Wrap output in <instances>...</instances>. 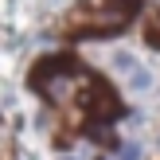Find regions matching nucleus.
Segmentation results:
<instances>
[{"mask_svg": "<svg viewBox=\"0 0 160 160\" xmlns=\"http://www.w3.org/2000/svg\"><path fill=\"white\" fill-rule=\"evenodd\" d=\"M113 67H121L125 74H133V70H137V59H133L129 51H117V55H113Z\"/></svg>", "mask_w": 160, "mask_h": 160, "instance_id": "nucleus-1", "label": "nucleus"}, {"mask_svg": "<svg viewBox=\"0 0 160 160\" xmlns=\"http://www.w3.org/2000/svg\"><path fill=\"white\" fill-rule=\"evenodd\" d=\"M113 152H117V160H141V148L137 145H117Z\"/></svg>", "mask_w": 160, "mask_h": 160, "instance_id": "nucleus-2", "label": "nucleus"}, {"mask_svg": "<svg viewBox=\"0 0 160 160\" xmlns=\"http://www.w3.org/2000/svg\"><path fill=\"white\" fill-rule=\"evenodd\" d=\"M129 82H133V90H145V86L152 82V78H148L145 70H133V74H129Z\"/></svg>", "mask_w": 160, "mask_h": 160, "instance_id": "nucleus-3", "label": "nucleus"}]
</instances>
